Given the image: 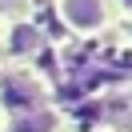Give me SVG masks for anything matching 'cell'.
<instances>
[{"mask_svg": "<svg viewBox=\"0 0 132 132\" xmlns=\"http://www.w3.org/2000/svg\"><path fill=\"white\" fill-rule=\"evenodd\" d=\"M52 84L40 68L32 64H8L0 68V108L4 112H32V108H48Z\"/></svg>", "mask_w": 132, "mask_h": 132, "instance_id": "cell-1", "label": "cell"}, {"mask_svg": "<svg viewBox=\"0 0 132 132\" xmlns=\"http://www.w3.org/2000/svg\"><path fill=\"white\" fill-rule=\"evenodd\" d=\"M56 20L64 24V32L80 36V40H96V36L112 32V8L108 0H52Z\"/></svg>", "mask_w": 132, "mask_h": 132, "instance_id": "cell-2", "label": "cell"}, {"mask_svg": "<svg viewBox=\"0 0 132 132\" xmlns=\"http://www.w3.org/2000/svg\"><path fill=\"white\" fill-rule=\"evenodd\" d=\"M0 52L12 60V64H28L32 56H40L44 52V32L40 24H36L32 16H20V12H12V16L0 20Z\"/></svg>", "mask_w": 132, "mask_h": 132, "instance_id": "cell-3", "label": "cell"}, {"mask_svg": "<svg viewBox=\"0 0 132 132\" xmlns=\"http://www.w3.org/2000/svg\"><path fill=\"white\" fill-rule=\"evenodd\" d=\"M4 132H60V112L56 108H32V112H16L4 120Z\"/></svg>", "mask_w": 132, "mask_h": 132, "instance_id": "cell-4", "label": "cell"}, {"mask_svg": "<svg viewBox=\"0 0 132 132\" xmlns=\"http://www.w3.org/2000/svg\"><path fill=\"white\" fill-rule=\"evenodd\" d=\"M112 32L120 36L124 44H132V16H124V20H112Z\"/></svg>", "mask_w": 132, "mask_h": 132, "instance_id": "cell-5", "label": "cell"}, {"mask_svg": "<svg viewBox=\"0 0 132 132\" xmlns=\"http://www.w3.org/2000/svg\"><path fill=\"white\" fill-rule=\"evenodd\" d=\"M108 8H112V20H124L132 16V0H108Z\"/></svg>", "mask_w": 132, "mask_h": 132, "instance_id": "cell-6", "label": "cell"}, {"mask_svg": "<svg viewBox=\"0 0 132 132\" xmlns=\"http://www.w3.org/2000/svg\"><path fill=\"white\" fill-rule=\"evenodd\" d=\"M0 124H4V108H0Z\"/></svg>", "mask_w": 132, "mask_h": 132, "instance_id": "cell-7", "label": "cell"}, {"mask_svg": "<svg viewBox=\"0 0 132 132\" xmlns=\"http://www.w3.org/2000/svg\"><path fill=\"white\" fill-rule=\"evenodd\" d=\"M0 4H12V0H0Z\"/></svg>", "mask_w": 132, "mask_h": 132, "instance_id": "cell-8", "label": "cell"}]
</instances>
